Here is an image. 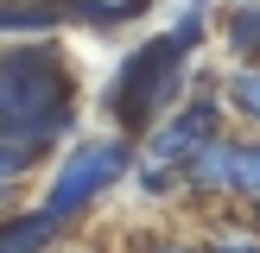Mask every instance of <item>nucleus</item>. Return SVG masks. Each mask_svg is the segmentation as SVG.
I'll list each match as a JSON object with an SVG mask.
<instances>
[{
  "mask_svg": "<svg viewBox=\"0 0 260 253\" xmlns=\"http://www.w3.org/2000/svg\"><path fill=\"white\" fill-rule=\"evenodd\" d=\"M102 7H114L127 25H134V19H146V7H152V0H102Z\"/></svg>",
  "mask_w": 260,
  "mask_h": 253,
  "instance_id": "nucleus-12",
  "label": "nucleus"
},
{
  "mask_svg": "<svg viewBox=\"0 0 260 253\" xmlns=\"http://www.w3.org/2000/svg\"><path fill=\"white\" fill-rule=\"evenodd\" d=\"M203 247L210 253H260V228L248 215H229V222H216L210 234H203Z\"/></svg>",
  "mask_w": 260,
  "mask_h": 253,
  "instance_id": "nucleus-9",
  "label": "nucleus"
},
{
  "mask_svg": "<svg viewBox=\"0 0 260 253\" xmlns=\"http://www.w3.org/2000/svg\"><path fill=\"white\" fill-rule=\"evenodd\" d=\"M235 209H241V215H248V222L260 228V196H248V202H235Z\"/></svg>",
  "mask_w": 260,
  "mask_h": 253,
  "instance_id": "nucleus-14",
  "label": "nucleus"
},
{
  "mask_svg": "<svg viewBox=\"0 0 260 253\" xmlns=\"http://www.w3.org/2000/svg\"><path fill=\"white\" fill-rule=\"evenodd\" d=\"M229 133V114H222V95H216V76L197 89H184V101H178L165 120H152L146 133H140V158L134 164H159V171H184V158L203 146V139Z\"/></svg>",
  "mask_w": 260,
  "mask_h": 253,
  "instance_id": "nucleus-4",
  "label": "nucleus"
},
{
  "mask_svg": "<svg viewBox=\"0 0 260 253\" xmlns=\"http://www.w3.org/2000/svg\"><path fill=\"white\" fill-rule=\"evenodd\" d=\"M216 95H222L229 126L260 133V63H229V70L216 76Z\"/></svg>",
  "mask_w": 260,
  "mask_h": 253,
  "instance_id": "nucleus-6",
  "label": "nucleus"
},
{
  "mask_svg": "<svg viewBox=\"0 0 260 253\" xmlns=\"http://www.w3.org/2000/svg\"><path fill=\"white\" fill-rule=\"evenodd\" d=\"M146 253H210V247H203V234H159L146 240Z\"/></svg>",
  "mask_w": 260,
  "mask_h": 253,
  "instance_id": "nucleus-11",
  "label": "nucleus"
},
{
  "mask_svg": "<svg viewBox=\"0 0 260 253\" xmlns=\"http://www.w3.org/2000/svg\"><path fill=\"white\" fill-rule=\"evenodd\" d=\"M178 177H184V202H203V209L210 202H235V126L203 139Z\"/></svg>",
  "mask_w": 260,
  "mask_h": 253,
  "instance_id": "nucleus-5",
  "label": "nucleus"
},
{
  "mask_svg": "<svg viewBox=\"0 0 260 253\" xmlns=\"http://www.w3.org/2000/svg\"><path fill=\"white\" fill-rule=\"evenodd\" d=\"M216 32H222L229 63H260V0H229Z\"/></svg>",
  "mask_w": 260,
  "mask_h": 253,
  "instance_id": "nucleus-8",
  "label": "nucleus"
},
{
  "mask_svg": "<svg viewBox=\"0 0 260 253\" xmlns=\"http://www.w3.org/2000/svg\"><path fill=\"white\" fill-rule=\"evenodd\" d=\"M83 82L57 38H0V133L57 152L76 133Z\"/></svg>",
  "mask_w": 260,
  "mask_h": 253,
  "instance_id": "nucleus-1",
  "label": "nucleus"
},
{
  "mask_svg": "<svg viewBox=\"0 0 260 253\" xmlns=\"http://www.w3.org/2000/svg\"><path fill=\"white\" fill-rule=\"evenodd\" d=\"M57 234H63V228L51 222L38 202H32V209H7V215H0V253H51Z\"/></svg>",
  "mask_w": 260,
  "mask_h": 253,
  "instance_id": "nucleus-7",
  "label": "nucleus"
},
{
  "mask_svg": "<svg viewBox=\"0 0 260 253\" xmlns=\"http://www.w3.org/2000/svg\"><path fill=\"white\" fill-rule=\"evenodd\" d=\"M203 38H210V13L190 7V13H178V25H165V32L146 38V45L127 51L121 70H114V82H108V95H102L114 133L140 139L152 120H165V114L184 101V89H190V57H197Z\"/></svg>",
  "mask_w": 260,
  "mask_h": 253,
  "instance_id": "nucleus-2",
  "label": "nucleus"
},
{
  "mask_svg": "<svg viewBox=\"0 0 260 253\" xmlns=\"http://www.w3.org/2000/svg\"><path fill=\"white\" fill-rule=\"evenodd\" d=\"M134 158H140V139H127V133L76 139V146L51 164V184H45V196H38V209H45L57 228L83 222V215L95 209V202L108 196L127 171H134Z\"/></svg>",
  "mask_w": 260,
  "mask_h": 253,
  "instance_id": "nucleus-3",
  "label": "nucleus"
},
{
  "mask_svg": "<svg viewBox=\"0 0 260 253\" xmlns=\"http://www.w3.org/2000/svg\"><path fill=\"white\" fill-rule=\"evenodd\" d=\"M260 196V133H241L235 126V202Z\"/></svg>",
  "mask_w": 260,
  "mask_h": 253,
  "instance_id": "nucleus-10",
  "label": "nucleus"
},
{
  "mask_svg": "<svg viewBox=\"0 0 260 253\" xmlns=\"http://www.w3.org/2000/svg\"><path fill=\"white\" fill-rule=\"evenodd\" d=\"M7 209H19V184H0V215Z\"/></svg>",
  "mask_w": 260,
  "mask_h": 253,
  "instance_id": "nucleus-13",
  "label": "nucleus"
}]
</instances>
